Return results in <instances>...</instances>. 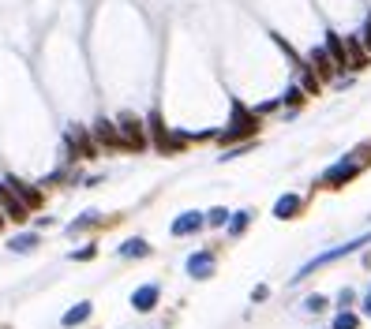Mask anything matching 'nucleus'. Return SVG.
I'll return each mask as SVG.
<instances>
[{"mask_svg":"<svg viewBox=\"0 0 371 329\" xmlns=\"http://www.w3.org/2000/svg\"><path fill=\"white\" fill-rule=\"evenodd\" d=\"M307 68L315 71V79H330V75H334V68H337V64L330 60V53L319 45V49H311V56H307Z\"/></svg>","mask_w":371,"mask_h":329,"instance_id":"obj_12","label":"nucleus"},{"mask_svg":"<svg viewBox=\"0 0 371 329\" xmlns=\"http://www.w3.org/2000/svg\"><path fill=\"white\" fill-rule=\"evenodd\" d=\"M266 295H270V288H266V285H259V288H255V292H251V300H255V303H263V300H266Z\"/></svg>","mask_w":371,"mask_h":329,"instance_id":"obj_25","label":"nucleus"},{"mask_svg":"<svg viewBox=\"0 0 371 329\" xmlns=\"http://www.w3.org/2000/svg\"><path fill=\"white\" fill-rule=\"evenodd\" d=\"M229 213L233 210H225V206H210V210H203V224H207V228H225Z\"/></svg>","mask_w":371,"mask_h":329,"instance_id":"obj_17","label":"nucleus"},{"mask_svg":"<svg viewBox=\"0 0 371 329\" xmlns=\"http://www.w3.org/2000/svg\"><path fill=\"white\" fill-rule=\"evenodd\" d=\"M8 191H12L15 198H19L23 206H27V213L30 210H38V206H42V191L34 187V183H27V180H19V176H8Z\"/></svg>","mask_w":371,"mask_h":329,"instance_id":"obj_8","label":"nucleus"},{"mask_svg":"<svg viewBox=\"0 0 371 329\" xmlns=\"http://www.w3.org/2000/svg\"><path fill=\"white\" fill-rule=\"evenodd\" d=\"M360 311H364V315H368V318H371V292H368V295H364V300H360Z\"/></svg>","mask_w":371,"mask_h":329,"instance_id":"obj_26","label":"nucleus"},{"mask_svg":"<svg viewBox=\"0 0 371 329\" xmlns=\"http://www.w3.org/2000/svg\"><path fill=\"white\" fill-rule=\"evenodd\" d=\"M90 224H98V213H94V210L79 213V218H75L72 224H68V236H79V232H86V228H90Z\"/></svg>","mask_w":371,"mask_h":329,"instance_id":"obj_19","label":"nucleus"},{"mask_svg":"<svg viewBox=\"0 0 371 329\" xmlns=\"http://www.w3.org/2000/svg\"><path fill=\"white\" fill-rule=\"evenodd\" d=\"M38 247H42V236H38V232H19V236L8 239V251L12 254H34Z\"/></svg>","mask_w":371,"mask_h":329,"instance_id":"obj_13","label":"nucleus"},{"mask_svg":"<svg viewBox=\"0 0 371 329\" xmlns=\"http://www.w3.org/2000/svg\"><path fill=\"white\" fill-rule=\"evenodd\" d=\"M255 131H259V116L233 101V120H229V127L218 135H222V142H236V139H251Z\"/></svg>","mask_w":371,"mask_h":329,"instance_id":"obj_3","label":"nucleus"},{"mask_svg":"<svg viewBox=\"0 0 371 329\" xmlns=\"http://www.w3.org/2000/svg\"><path fill=\"white\" fill-rule=\"evenodd\" d=\"M330 329H360V315H353V311H337Z\"/></svg>","mask_w":371,"mask_h":329,"instance_id":"obj_20","label":"nucleus"},{"mask_svg":"<svg viewBox=\"0 0 371 329\" xmlns=\"http://www.w3.org/2000/svg\"><path fill=\"white\" fill-rule=\"evenodd\" d=\"M94 135H98L105 146H124V139H120V131H116L109 120H98V127H94Z\"/></svg>","mask_w":371,"mask_h":329,"instance_id":"obj_16","label":"nucleus"},{"mask_svg":"<svg viewBox=\"0 0 371 329\" xmlns=\"http://www.w3.org/2000/svg\"><path fill=\"white\" fill-rule=\"evenodd\" d=\"M327 307H330V300H327V295H319V292L304 300V315H322Z\"/></svg>","mask_w":371,"mask_h":329,"instance_id":"obj_21","label":"nucleus"},{"mask_svg":"<svg viewBox=\"0 0 371 329\" xmlns=\"http://www.w3.org/2000/svg\"><path fill=\"white\" fill-rule=\"evenodd\" d=\"M360 154H364V150H353L349 157H342L337 165H330L327 172H322L319 183H322V187H345L349 180H357V172H360V168H364V161H368V157H360Z\"/></svg>","mask_w":371,"mask_h":329,"instance_id":"obj_2","label":"nucleus"},{"mask_svg":"<svg viewBox=\"0 0 371 329\" xmlns=\"http://www.w3.org/2000/svg\"><path fill=\"white\" fill-rule=\"evenodd\" d=\"M90 315H94V303H90V300H79L75 307H68V311H64L60 326H64V329H79L83 322H90Z\"/></svg>","mask_w":371,"mask_h":329,"instance_id":"obj_11","label":"nucleus"},{"mask_svg":"<svg viewBox=\"0 0 371 329\" xmlns=\"http://www.w3.org/2000/svg\"><path fill=\"white\" fill-rule=\"evenodd\" d=\"M364 53H371V15L364 19Z\"/></svg>","mask_w":371,"mask_h":329,"instance_id":"obj_24","label":"nucleus"},{"mask_svg":"<svg viewBox=\"0 0 371 329\" xmlns=\"http://www.w3.org/2000/svg\"><path fill=\"white\" fill-rule=\"evenodd\" d=\"M203 228H207V224H203V210H184V213H177V218H172V224H169V232H172L177 239L199 236Z\"/></svg>","mask_w":371,"mask_h":329,"instance_id":"obj_6","label":"nucleus"},{"mask_svg":"<svg viewBox=\"0 0 371 329\" xmlns=\"http://www.w3.org/2000/svg\"><path fill=\"white\" fill-rule=\"evenodd\" d=\"M300 213H304V198H300L296 191H289V195H281L278 202H274V218L278 221H293Z\"/></svg>","mask_w":371,"mask_h":329,"instance_id":"obj_10","label":"nucleus"},{"mask_svg":"<svg viewBox=\"0 0 371 329\" xmlns=\"http://www.w3.org/2000/svg\"><path fill=\"white\" fill-rule=\"evenodd\" d=\"M128 303H131V311H136V315H154L157 303H162V285H157V280L139 285L136 292L128 295Z\"/></svg>","mask_w":371,"mask_h":329,"instance_id":"obj_5","label":"nucleus"},{"mask_svg":"<svg viewBox=\"0 0 371 329\" xmlns=\"http://www.w3.org/2000/svg\"><path fill=\"white\" fill-rule=\"evenodd\" d=\"M371 244V232H364V236H357V239H345V244H337V247H330V251H322V254H315L311 262H304V266L293 274V280L289 285H300V280H307L315 274V269H322V266H334V262H342V259H349V254H357V251H364V247Z\"/></svg>","mask_w":371,"mask_h":329,"instance_id":"obj_1","label":"nucleus"},{"mask_svg":"<svg viewBox=\"0 0 371 329\" xmlns=\"http://www.w3.org/2000/svg\"><path fill=\"white\" fill-rule=\"evenodd\" d=\"M353 303H357V292H353V288H342V292H337V311H349Z\"/></svg>","mask_w":371,"mask_h":329,"instance_id":"obj_22","label":"nucleus"},{"mask_svg":"<svg viewBox=\"0 0 371 329\" xmlns=\"http://www.w3.org/2000/svg\"><path fill=\"white\" fill-rule=\"evenodd\" d=\"M98 251H101V247L94 244V239H86V244H83V247H75V251L68 254V259H72V262H94V259H98Z\"/></svg>","mask_w":371,"mask_h":329,"instance_id":"obj_18","label":"nucleus"},{"mask_svg":"<svg viewBox=\"0 0 371 329\" xmlns=\"http://www.w3.org/2000/svg\"><path fill=\"white\" fill-rule=\"evenodd\" d=\"M281 101H289V105H296V101H300V86H289V90H285V98H281Z\"/></svg>","mask_w":371,"mask_h":329,"instance_id":"obj_23","label":"nucleus"},{"mask_svg":"<svg viewBox=\"0 0 371 329\" xmlns=\"http://www.w3.org/2000/svg\"><path fill=\"white\" fill-rule=\"evenodd\" d=\"M0 206L8 210V218H12V221H27V218H30L27 206H23L19 198H15L12 191H8V183H0Z\"/></svg>","mask_w":371,"mask_h":329,"instance_id":"obj_15","label":"nucleus"},{"mask_svg":"<svg viewBox=\"0 0 371 329\" xmlns=\"http://www.w3.org/2000/svg\"><path fill=\"white\" fill-rule=\"evenodd\" d=\"M150 254H154V247H150L143 236H131V239H124V244H116V259H124V262H143Z\"/></svg>","mask_w":371,"mask_h":329,"instance_id":"obj_9","label":"nucleus"},{"mask_svg":"<svg viewBox=\"0 0 371 329\" xmlns=\"http://www.w3.org/2000/svg\"><path fill=\"white\" fill-rule=\"evenodd\" d=\"M98 154V142L86 127H72L68 131V157H94Z\"/></svg>","mask_w":371,"mask_h":329,"instance_id":"obj_7","label":"nucleus"},{"mask_svg":"<svg viewBox=\"0 0 371 329\" xmlns=\"http://www.w3.org/2000/svg\"><path fill=\"white\" fill-rule=\"evenodd\" d=\"M214 269H218V254L210 251V247H199V251H192L184 259V274L192 280H210Z\"/></svg>","mask_w":371,"mask_h":329,"instance_id":"obj_4","label":"nucleus"},{"mask_svg":"<svg viewBox=\"0 0 371 329\" xmlns=\"http://www.w3.org/2000/svg\"><path fill=\"white\" fill-rule=\"evenodd\" d=\"M251 218H255V210H236V213H229V221H225L229 239H240L244 232L251 228Z\"/></svg>","mask_w":371,"mask_h":329,"instance_id":"obj_14","label":"nucleus"},{"mask_svg":"<svg viewBox=\"0 0 371 329\" xmlns=\"http://www.w3.org/2000/svg\"><path fill=\"white\" fill-rule=\"evenodd\" d=\"M0 224H4V221H0Z\"/></svg>","mask_w":371,"mask_h":329,"instance_id":"obj_27","label":"nucleus"}]
</instances>
